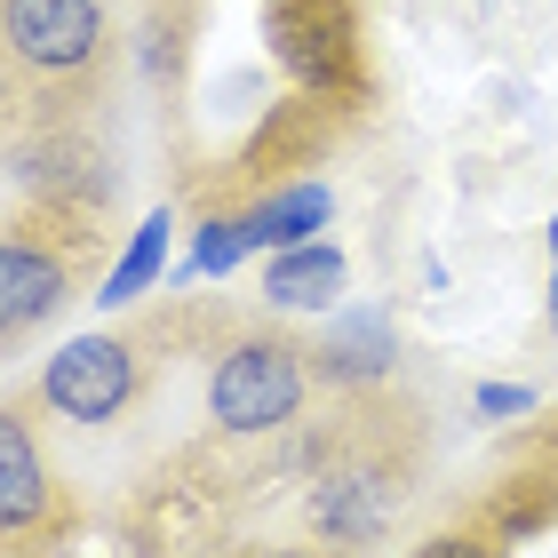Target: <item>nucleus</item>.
I'll return each instance as SVG.
<instances>
[{
  "instance_id": "nucleus-1",
  "label": "nucleus",
  "mask_w": 558,
  "mask_h": 558,
  "mask_svg": "<svg viewBox=\"0 0 558 558\" xmlns=\"http://www.w3.org/2000/svg\"><path fill=\"white\" fill-rule=\"evenodd\" d=\"M423 463H430V430L415 399H399L384 384L343 391L336 415H319L312 430V502H303L312 535L343 558L384 543V526L423 487Z\"/></svg>"
},
{
  "instance_id": "nucleus-2",
  "label": "nucleus",
  "mask_w": 558,
  "mask_h": 558,
  "mask_svg": "<svg viewBox=\"0 0 558 558\" xmlns=\"http://www.w3.org/2000/svg\"><path fill=\"white\" fill-rule=\"evenodd\" d=\"M0 57L24 88V120H96L120 81L112 0H0Z\"/></svg>"
},
{
  "instance_id": "nucleus-3",
  "label": "nucleus",
  "mask_w": 558,
  "mask_h": 558,
  "mask_svg": "<svg viewBox=\"0 0 558 558\" xmlns=\"http://www.w3.org/2000/svg\"><path fill=\"white\" fill-rule=\"evenodd\" d=\"M312 343L288 336V327H232L216 351V375H208V415L216 430H232V439H271V430H288L303 408H312Z\"/></svg>"
},
{
  "instance_id": "nucleus-4",
  "label": "nucleus",
  "mask_w": 558,
  "mask_h": 558,
  "mask_svg": "<svg viewBox=\"0 0 558 558\" xmlns=\"http://www.w3.org/2000/svg\"><path fill=\"white\" fill-rule=\"evenodd\" d=\"M144 399V343L136 336H81L40 367V408L64 423H112Z\"/></svg>"
},
{
  "instance_id": "nucleus-5",
  "label": "nucleus",
  "mask_w": 558,
  "mask_h": 558,
  "mask_svg": "<svg viewBox=\"0 0 558 558\" xmlns=\"http://www.w3.org/2000/svg\"><path fill=\"white\" fill-rule=\"evenodd\" d=\"M48 526H64V495H57V478H48L33 408L9 399V408H0V558L33 550Z\"/></svg>"
},
{
  "instance_id": "nucleus-6",
  "label": "nucleus",
  "mask_w": 558,
  "mask_h": 558,
  "mask_svg": "<svg viewBox=\"0 0 558 558\" xmlns=\"http://www.w3.org/2000/svg\"><path fill=\"white\" fill-rule=\"evenodd\" d=\"M72 295H81V256H64L33 232H0V343H24Z\"/></svg>"
},
{
  "instance_id": "nucleus-7",
  "label": "nucleus",
  "mask_w": 558,
  "mask_h": 558,
  "mask_svg": "<svg viewBox=\"0 0 558 558\" xmlns=\"http://www.w3.org/2000/svg\"><path fill=\"white\" fill-rule=\"evenodd\" d=\"M271 48L303 88H351L360 57H351V0H271Z\"/></svg>"
},
{
  "instance_id": "nucleus-8",
  "label": "nucleus",
  "mask_w": 558,
  "mask_h": 558,
  "mask_svg": "<svg viewBox=\"0 0 558 558\" xmlns=\"http://www.w3.org/2000/svg\"><path fill=\"white\" fill-rule=\"evenodd\" d=\"M478 511H487L502 535H543V526L558 519V463L550 454H519V471H502L487 495H478Z\"/></svg>"
},
{
  "instance_id": "nucleus-9",
  "label": "nucleus",
  "mask_w": 558,
  "mask_h": 558,
  "mask_svg": "<svg viewBox=\"0 0 558 558\" xmlns=\"http://www.w3.org/2000/svg\"><path fill=\"white\" fill-rule=\"evenodd\" d=\"M327 184H279V192H264L256 208H240V232H247V247H303L327 223Z\"/></svg>"
},
{
  "instance_id": "nucleus-10",
  "label": "nucleus",
  "mask_w": 558,
  "mask_h": 558,
  "mask_svg": "<svg viewBox=\"0 0 558 558\" xmlns=\"http://www.w3.org/2000/svg\"><path fill=\"white\" fill-rule=\"evenodd\" d=\"M336 288H343V256H336V247H319V240L279 247L271 271H264V295H271V303H288V312H295V303H327Z\"/></svg>"
},
{
  "instance_id": "nucleus-11",
  "label": "nucleus",
  "mask_w": 558,
  "mask_h": 558,
  "mask_svg": "<svg viewBox=\"0 0 558 558\" xmlns=\"http://www.w3.org/2000/svg\"><path fill=\"white\" fill-rule=\"evenodd\" d=\"M408 558H511V535H502V526H495V519H487V511L471 502L463 519L430 526V535H423V543H415Z\"/></svg>"
},
{
  "instance_id": "nucleus-12",
  "label": "nucleus",
  "mask_w": 558,
  "mask_h": 558,
  "mask_svg": "<svg viewBox=\"0 0 558 558\" xmlns=\"http://www.w3.org/2000/svg\"><path fill=\"white\" fill-rule=\"evenodd\" d=\"M160 232H168L160 216H151L144 232H136V247H129V264L112 271V288H105V303H136V295L151 288V271H160Z\"/></svg>"
},
{
  "instance_id": "nucleus-13",
  "label": "nucleus",
  "mask_w": 558,
  "mask_h": 558,
  "mask_svg": "<svg viewBox=\"0 0 558 558\" xmlns=\"http://www.w3.org/2000/svg\"><path fill=\"white\" fill-rule=\"evenodd\" d=\"M240 256H247L240 216H208V223H199V240H192V271H232Z\"/></svg>"
},
{
  "instance_id": "nucleus-14",
  "label": "nucleus",
  "mask_w": 558,
  "mask_h": 558,
  "mask_svg": "<svg viewBox=\"0 0 558 558\" xmlns=\"http://www.w3.org/2000/svg\"><path fill=\"white\" fill-rule=\"evenodd\" d=\"M526 408H535V399L511 391V384H487V391H478V415H526Z\"/></svg>"
},
{
  "instance_id": "nucleus-15",
  "label": "nucleus",
  "mask_w": 558,
  "mask_h": 558,
  "mask_svg": "<svg viewBox=\"0 0 558 558\" xmlns=\"http://www.w3.org/2000/svg\"><path fill=\"white\" fill-rule=\"evenodd\" d=\"M232 558H343V550H303V543H247Z\"/></svg>"
},
{
  "instance_id": "nucleus-16",
  "label": "nucleus",
  "mask_w": 558,
  "mask_h": 558,
  "mask_svg": "<svg viewBox=\"0 0 558 558\" xmlns=\"http://www.w3.org/2000/svg\"><path fill=\"white\" fill-rule=\"evenodd\" d=\"M24 112V88H16V72H9V57H0V136H9V120Z\"/></svg>"
},
{
  "instance_id": "nucleus-17",
  "label": "nucleus",
  "mask_w": 558,
  "mask_h": 558,
  "mask_svg": "<svg viewBox=\"0 0 558 558\" xmlns=\"http://www.w3.org/2000/svg\"><path fill=\"white\" fill-rule=\"evenodd\" d=\"M550 256H558V223H550ZM550 327H558V279H550Z\"/></svg>"
}]
</instances>
